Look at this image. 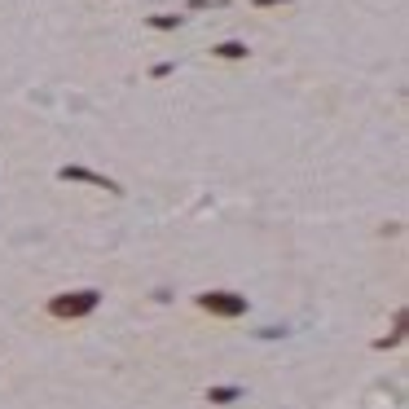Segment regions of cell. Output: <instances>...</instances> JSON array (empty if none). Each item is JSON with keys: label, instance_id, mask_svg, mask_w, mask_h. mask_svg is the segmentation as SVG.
Segmentation results:
<instances>
[{"label": "cell", "instance_id": "6da1fadb", "mask_svg": "<svg viewBox=\"0 0 409 409\" xmlns=\"http://www.w3.org/2000/svg\"><path fill=\"white\" fill-rule=\"evenodd\" d=\"M216 53H220V58H242V53H247V44H238V40H224V44H216Z\"/></svg>", "mask_w": 409, "mask_h": 409}, {"label": "cell", "instance_id": "7a4b0ae2", "mask_svg": "<svg viewBox=\"0 0 409 409\" xmlns=\"http://www.w3.org/2000/svg\"><path fill=\"white\" fill-rule=\"evenodd\" d=\"M255 5H260V9H269V5H286V0H255Z\"/></svg>", "mask_w": 409, "mask_h": 409}]
</instances>
